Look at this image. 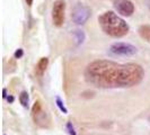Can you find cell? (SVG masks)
Returning a JSON list of instances; mask_svg holds the SVG:
<instances>
[{
	"label": "cell",
	"mask_w": 150,
	"mask_h": 135,
	"mask_svg": "<svg viewBox=\"0 0 150 135\" xmlns=\"http://www.w3.org/2000/svg\"><path fill=\"white\" fill-rule=\"evenodd\" d=\"M143 68L137 63H116L110 60H97L85 70V79L94 87L102 89L131 88L142 81Z\"/></svg>",
	"instance_id": "cell-1"
},
{
	"label": "cell",
	"mask_w": 150,
	"mask_h": 135,
	"mask_svg": "<svg viewBox=\"0 0 150 135\" xmlns=\"http://www.w3.org/2000/svg\"><path fill=\"white\" fill-rule=\"evenodd\" d=\"M47 64H49V59L47 58H41L40 61L36 64V68H35V75L38 77H42L44 75L45 70L47 68Z\"/></svg>",
	"instance_id": "cell-8"
},
{
	"label": "cell",
	"mask_w": 150,
	"mask_h": 135,
	"mask_svg": "<svg viewBox=\"0 0 150 135\" xmlns=\"http://www.w3.org/2000/svg\"><path fill=\"white\" fill-rule=\"evenodd\" d=\"M110 51H111V53L115 54V55L131 56V55H134L138 50H137V47L133 46L132 44L119 42V43H114L113 45H111Z\"/></svg>",
	"instance_id": "cell-5"
},
{
	"label": "cell",
	"mask_w": 150,
	"mask_h": 135,
	"mask_svg": "<svg viewBox=\"0 0 150 135\" xmlns=\"http://www.w3.org/2000/svg\"><path fill=\"white\" fill-rule=\"evenodd\" d=\"M67 129H68V133L70 135H76V131L74 126H72V124L70 123V122H68L67 123Z\"/></svg>",
	"instance_id": "cell-13"
},
{
	"label": "cell",
	"mask_w": 150,
	"mask_h": 135,
	"mask_svg": "<svg viewBox=\"0 0 150 135\" xmlns=\"http://www.w3.org/2000/svg\"><path fill=\"white\" fill-rule=\"evenodd\" d=\"M64 13H66V2L63 0H57L53 4L52 20L54 26L61 27L64 22Z\"/></svg>",
	"instance_id": "cell-4"
},
{
	"label": "cell",
	"mask_w": 150,
	"mask_h": 135,
	"mask_svg": "<svg viewBox=\"0 0 150 135\" xmlns=\"http://www.w3.org/2000/svg\"><path fill=\"white\" fill-rule=\"evenodd\" d=\"M149 120H150V116H149Z\"/></svg>",
	"instance_id": "cell-19"
},
{
	"label": "cell",
	"mask_w": 150,
	"mask_h": 135,
	"mask_svg": "<svg viewBox=\"0 0 150 135\" xmlns=\"http://www.w3.org/2000/svg\"><path fill=\"white\" fill-rule=\"evenodd\" d=\"M90 17V9L83 4H77L72 10V19L76 24L83 25Z\"/></svg>",
	"instance_id": "cell-6"
},
{
	"label": "cell",
	"mask_w": 150,
	"mask_h": 135,
	"mask_svg": "<svg viewBox=\"0 0 150 135\" xmlns=\"http://www.w3.org/2000/svg\"><path fill=\"white\" fill-rule=\"evenodd\" d=\"M113 5L116 11L122 16L130 17L134 13V5L130 0H114Z\"/></svg>",
	"instance_id": "cell-7"
},
{
	"label": "cell",
	"mask_w": 150,
	"mask_h": 135,
	"mask_svg": "<svg viewBox=\"0 0 150 135\" xmlns=\"http://www.w3.org/2000/svg\"><path fill=\"white\" fill-rule=\"evenodd\" d=\"M23 54H24V52H23L22 49H18V50L14 53V56H15V59H21L23 56Z\"/></svg>",
	"instance_id": "cell-14"
},
{
	"label": "cell",
	"mask_w": 150,
	"mask_h": 135,
	"mask_svg": "<svg viewBox=\"0 0 150 135\" xmlns=\"http://www.w3.org/2000/svg\"><path fill=\"white\" fill-rule=\"evenodd\" d=\"M55 104H57L58 108H59L63 114H68V109L66 108V106H64V104H63V101L61 100L60 97H55Z\"/></svg>",
	"instance_id": "cell-11"
},
{
	"label": "cell",
	"mask_w": 150,
	"mask_h": 135,
	"mask_svg": "<svg viewBox=\"0 0 150 135\" xmlns=\"http://www.w3.org/2000/svg\"><path fill=\"white\" fill-rule=\"evenodd\" d=\"M146 5H147V7L150 9V0H146Z\"/></svg>",
	"instance_id": "cell-18"
},
{
	"label": "cell",
	"mask_w": 150,
	"mask_h": 135,
	"mask_svg": "<svg viewBox=\"0 0 150 135\" xmlns=\"http://www.w3.org/2000/svg\"><path fill=\"white\" fill-rule=\"evenodd\" d=\"M100 28L106 35L119 38L125 36L129 33V25L123 18L117 16L114 11H105L98 17Z\"/></svg>",
	"instance_id": "cell-2"
},
{
	"label": "cell",
	"mask_w": 150,
	"mask_h": 135,
	"mask_svg": "<svg viewBox=\"0 0 150 135\" xmlns=\"http://www.w3.org/2000/svg\"><path fill=\"white\" fill-rule=\"evenodd\" d=\"M7 101L8 103H13V101H14V97H13V96H8Z\"/></svg>",
	"instance_id": "cell-16"
},
{
	"label": "cell",
	"mask_w": 150,
	"mask_h": 135,
	"mask_svg": "<svg viewBox=\"0 0 150 135\" xmlns=\"http://www.w3.org/2000/svg\"><path fill=\"white\" fill-rule=\"evenodd\" d=\"M76 35H77V41L78 43H83V38H85V35L81 30H76Z\"/></svg>",
	"instance_id": "cell-12"
},
{
	"label": "cell",
	"mask_w": 150,
	"mask_h": 135,
	"mask_svg": "<svg viewBox=\"0 0 150 135\" xmlns=\"http://www.w3.org/2000/svg\"><path fill=\"white\" fill-rule=\"evenodd\" d=\"M139 35L143 38L144 41H147L148 43H150V25H142L139 27Z\"/></svg>",
	"instance_id": "cell-9"
},
{
	"label": "cell",
	"mask_w": 150,
	"mask_h": 135,
	"mask_svg": "<svg viewBox=\"0 0 150 135\" xmlns=\"http://www.w3.org/2000/svg\"><path fill=\"white\" fill-rule=\"evenodd\" d=\"M32 116L33 120L35 122V124H38L41 127H47L49 126V117L46 115V112L43 110V106L40 100H36L34 103V105L32 107Z\"/></svg>",
	"instance_id": "cell-3"
},
{
	"label": "cell",
	"mask_w": 150,
	"mask_h": 135,
	"mask_svg": "<svg viewBox=\"0 0 150 135\" xmlns=\"http://www.w3.org/2000/svg\"><path fill=\"white\" fill-rule=\"evenodd\" d=\"M8 95H7V89L6 88H4V90H2V98L4 99H7Z\"/></svg>",
	"instance_id": "cell-15"
},
{
	"label": "cell",
	"mask_w": 150,
	"mask_h": 135,
	"mask_svg": "<svg viewBox=\"0 0 150 135\" xmlns=\"http://www.w3.org/2000/svg\"><path fill=\"white\" fill-rule=\"evenodd\" d=\"M19 103H21L23 107H25V108L28 107L30 97H28V92H27V91H22V92H21V95H19Z\"/></svg>",
	"instance_id": "cell-10"
},
{
	"label": "cell",
	"mask_w": 150,
	"mask_h": 135,
	"mask_svg": "<svg viewBox=\"0 0 150 135\" xmlns=\"http://www.w3.org/2000/svg\"><path fill=\"white\" fill-rule=\"evenodd\" d=\"M25 1H26V4L28 6H32V4H33V0H25Z\"/></svg>",
	"instance_id": "cell-17"
}]
</instances>
